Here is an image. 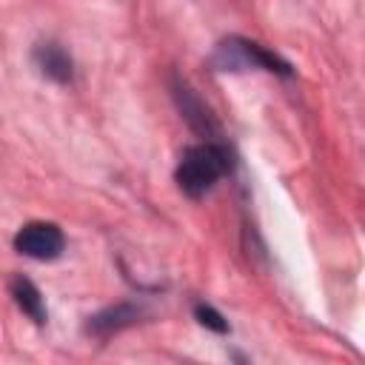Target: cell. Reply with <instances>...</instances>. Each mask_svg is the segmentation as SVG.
Wrapping results in <instances>:
<instances>
[{"mask_svg":"<svg viewBox=\"0 0 365 365\" xmlns=\"http://www.w3.org/2000/svg\"><path fill=\"white\" fill-rule=\"evenodd\" d=\"M31 63H34V68L46 80H51L57 86H71L74 83V60H71V54L57 40H40V43H34Z\"/></svg>","mask_w":365,"mask_h":365,"instance_id":"cell-6","label":"cell"},{"mask_svg":"<svg viewBox=\"0 0 365 365\" xmlns=\"http://www.w3.org/2000/svg\"><path fill=\"white\" fill-rule=\"evenodd\" d=\"M237 154L225 140H202L180 151L174 182L188 200H202L222 177L234 174Z\"/></svg>","mask_w":365,"mask_h":365,"instance_id":"cell-1","label":"cell"},{"mask_svg":"<svg viewBox=\"0 0 365 365\" xmlns=\"http://www.w3.org/2000/svg\"><path fill=\"white\" fill-rule=\"evenodd\" d=\"M208 66L214 71H222V74H237V71H268V74H277L282 80H291L294 77V66L279 57L277 51L265 48L262 43L251 40V37H242V34H228L222 37L211 57H208Z\"/></svg>","mask_w":365,"mask_h":365,"instance_id":"cell-2","label":"cell"},{"mask_svg":"<svg viewBox=\"0 0 365 365\" xmlns=\"http://www.w3.org/2000/svg\"><path fill=\"white\" fill-rule=\"evenodd\" d=\"M9 294L14 299V305L34 322V325H46L48 322V308L43 299V291L23 274H11L9 277Z\"/></svg>","mask_w":365,"mask_h":365,"instance_id":"cell-7","label":"cell"},{"mask_svg":"<svg viewBox=\"0 0 365 365\" xmlns=\"http://www.w3.org/2000/svg\"><path fill=\"white\" fill-rule=\"evenodd\" d=\"M148 311L140 305V302H114V305H106L100 308L97 314H91L83 325V331L94 339H108L125 328H134L137 322H143Z\"/></svg>","mask_w":365,"mask_h":365,"instance_id":"cell-5","label":"cell"},{"mask_svg":"<svg viewBox=\"0 0 365 365\" xmlns=\"http://www.w3.org/2000/svg\"><path fill=\"white\" fill-rule=\"evenodd\" d=\"M11 245H14L17 254H23L29 259L51 262V259L63 257V251H66V234L51 220H31V222H23L17 228Z\"/></svg>","mask_w":365,"mask_h":365,"instance_id":"cell-4","label":"cell"},{"mask_svg":"<svg viewBox=\"0 0 365 365\" xmlns=\"http://www.w3.org/2000/svg\"><path fill=\"white\" fill-rule=\"evenodd\" d=\"M194 319H197L202 328H208V331H214V334H220V336L231 331L228 319H225L214 305H208V302H197V305H194Z\"/></svg>","mask_w":365,"mask_h":365,"instance_id":"cell-8","label":"cell"},{"mask_svg":"<svg viewBox=\"0 0 365 365\" xmlns=\"http://www.w3.org/2000/svg\"><path fill=\"white\" fill-rule=\"evenodd\" d=\"M168 91H171V100H174L180 117L185 120V125L197 137H202V140H222V128H220L217 114L205 106V100L197 94V88L182 74H171Z\"/></svg>","mask_w":365,"mask_h":365,"instance_id":"cell-3","label":"cell"}]
</instances>
